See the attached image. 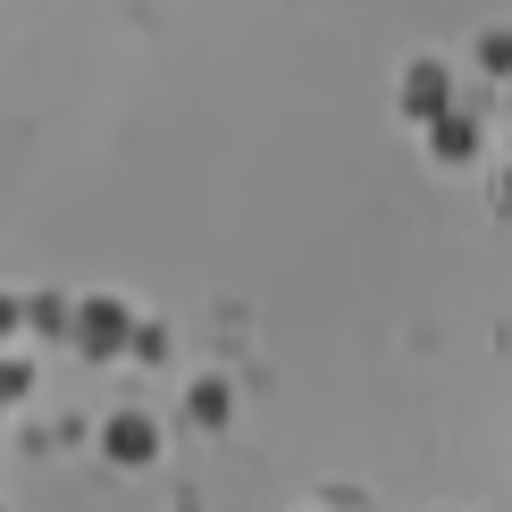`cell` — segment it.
<instances>
[{"label": "cell", "instance_id": "1", "mask_svg": "<svg viewBox=\"0 0 512 512\" xmlns=\"http://www.w3.org/2000/svg\"><path fill=\"white\" fill-rule=\"evenodd\" d=\"M101 445H110V462H126V471H135V462H152V454H160V429H152L143 412H118Z\"/></svg>", "mask_w": 512, "mask_h": 512}, {"label": "cell", "instance_id": "2", "mask_svg": "<svg viewBox=\"0 0 512 512\" xmlns=\"http://www.w3.org/2000/svg\"><path fill=\"white\" fill-rule=\"evenodd\" d=\"M76 345H84V353H118V345H126V311H118V303H84Z\"/></svg>", "mask_w": 512, "mask_h": 512}, {"label": "cell", "instance_id": "3", "mask_svg": "<svg viewBox=\"0 0 512 512\" xmlns=\"http://www.w3.org/2000/svg\"><path fill=\"white\" fill-rule=\"evenodd\" d=\"M403 110L412 118H445V68L437 59H420V68L403 76Z\"/></svg>", "mask_w": 512, "mask_h": 512}, {"label": "cell", "instance_id": "4", "mask_svg": "<svg viewBox=\"0 0 512 512\" xmlns=\"http://www.w3.org/2000/svg\"><path fill=\"white\" fill-rule=\"evenodd\" d=\"M429 135H437V152H445V160H471V126H462V118H437Z\"/></svg>", "mask_w": 512, "mask_h": 512}, {"label": "cell", "instance_id": "5", "mask_svg": "<svg viewBox=\"0 0 512 512\" xmlns=\"http://www.w3.org/2000/svg\"><path fill=\"white\" fill-rule=\"evenodd\" d=\"M194 420H227V387H219V378H202V387H194Z\"/></svg>", "mask_w": 512, "mask_h": 512}, {"label": "cell", "instance_id": "6", "mask_svg": "<svg viewBox=\"0 0 512 512\" xmlns=\"http://www.w3.org/2000/svg\"><path fill=\"white\" fill-rule=\"evenodd\" d=\"M479 59H487L496 76H504V68H512V34H487V42H479Z\"/></svg>", "mask_w": 512, "mask_h": 512}]
</instances>
